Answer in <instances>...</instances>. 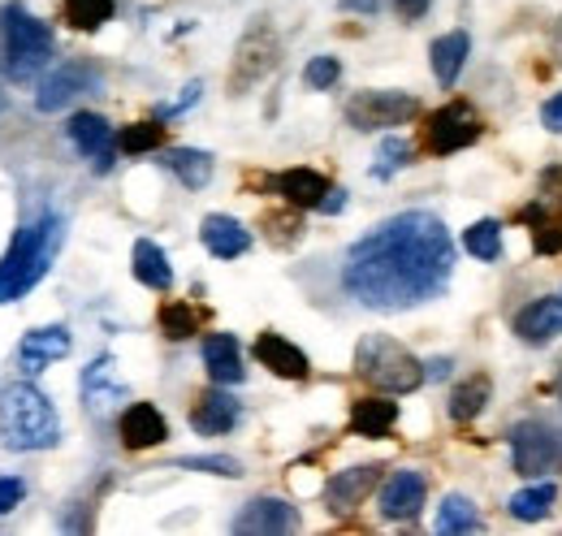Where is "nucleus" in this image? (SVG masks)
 Instances as JSON below:
<instances>
[{
    "instance_id": "obj_1",
    "label": "nucleus",
    "mask_w": 562,
    "mask_h": 536,
    "mask_svg": "<svg viewBox=\"0 0 562 536\" xmlns=\"http://www.w3.org/2000/svg\"><path fill=\"white\" fill-rule=\"evenodd\" d=\"M454 277V242L437 212H398L351 242L342 286L373 312H411L446 295Z\"/></svg>"
},
{
    "instance_id": "obj_2",
    "label": "nucleus",
    "mask_w": 562,
    "mask_h": 536,
    "mask_svg": "<svg viewBox=\"0 0 562 536\" xmlns=\"http://www.w3.org/2000/svg\"><path fill=\"white\" fill-rule=\"evenodd\" d=\"M57 247H61V216L57 212H43L39 221L22 225L9 242V251L0 255V303L22 299L52 269Z\"/></svg>"
},
{
    "instance_id": "obj_3",
    "label": "nucleus",
    "mask_w": 562,
    "mask_h": 536,
    "mask_svg": "<svg viewBox=\"0 0 562 536\" xmlns=\"http://www.w3.org/2000/svg\"><path fill=\"white\" fill-rule=\"evenodd\" d=\"M0 441L9 450H52L61 441L57 407L30 381H13L0 389Z\"/></svg>"
},
{
    "instance_id": "obj_4",
    "label": "nucleus",
    "mask_w": 562,
    "mask_h": 536,
    "mask_svg": "<svg viewBox=\"0 0 562 536\" xmlns=\"http://www.w3.org/2000/svg\"><path fill=\"white\" fill-rule=\"evenodd\" d=\"M355 372L380 394H411L424 385V363L385 334H369L355 347Z\"/></svg>"
},
{
    "instance_id": "obj_5",
    "label": "nucleus",
    "mask_w": 562,
    "mask_h": 536,
    "mask_svg": "<svg viewBox=\"0 0 562 536\" xmlns=\"http://www.w3.org/2000/svg\"><path fill=\"white\" fill-rule=\"evenodd\" d=\"M0 35H4V65H9V74L17 83L35 78L48 65V57H52V30L30 9L4 4L0 9Z\"/></svg>"
},
{
    "instance_id": "obj_6",
    "label": "nucleus",
    "mask_w": 562,
    "mask_h": 536,
    "mask_svg": "<svg viewBox=\"0 0 562 536\" xmlns=\"http://www.w3.org/2000/svg\"><path fill=\"white\" fill-rule=\"evenodd\" d=\"M282 61V35L268 22H251L229 57V96H247L251 87H260Z\"/></svg>"
},
{
    "instance_id": "obj_7",
    "label": "nucleus",
    "mask_w": 562,
    "mask_h": 536,
    "mask_svg": "<svg viewBox=\"0 0 562 536\" xmlns=\"http://www.w3.org/2000/svg\"><path fill=\"white\" fill-rule=\"evenodd\" d=\"M511 468L528 481H541V472L562 468V433L546 420H520L511 428Z\"/></svg>"
},
{
    "instance_id": "obj_8",
    "label": "nucleus",
    "mask_w": 562,
    "mask_h": 536,
    "mask_svg": "<svg viewBox=\"0 0 562 536\" xmlns=\"http://www.w3.org/2000/svg\"><path fill=\"white\" fill-rule=\"evenodd\" d=\"M411 117H420V100L411 91H389V87H376V91H360L347 100V122L355 130H394V126H407Z\"/></svg>"
},
{
    "instance_id": "obj_9",
    "label": "nucleus",
    "mask_w": 562,
    "mask_h": 536,
    "mask_svg": "<svg viewBox=\"0 0 562 536\" xmlns=\"http://www.w3.org/2000/svg\"><path fill=\"white\" fill-rule=\"evenodd\" d=\"M91 91H100V70L87 65V61H65V65H57V70L39 83L35 109H39V113H61V109H70L74 100H83V96H91Z\"/></svg>"
},
{
    "instance_id": "obj_10",
    "label": "nucleus",
    "mask_w": 562,
    "mask_h": 536,
    "mask_svg": "<svg viewBox=\"0 0 562 536\" xmlns=\"http://www.w3.org/2000/svg\"><path fill=\"white\" fill-rule=\"evenodd\" d=\"M480 139V117L467 104H446L424 122V148L433 157H454Z\"/></svg>"
},
{
    "instance_id": "obj_11",
    "label": "nucleus",
    "mask_w": 562,
    "mask_h": 536,
    "mask_svg": "<svg viewBox=\"0 0 562 536\" xmlns=\"http://www.w3.org/2000/svg\"><path fill=\"white\" fill-rule=\"evenodd\" d=\"M424 498H428V481H424V472H415V468H402V472H389V481L380 485V494H376V511H380V520H415L420 511H424Z\"/></svg>"
},
{
    "instance_id": "obj_12",
    "label": "nucleus",
    "mask_w": 562,
    "mask_h": 536,
    "mask_svg": "<svg viewBox=\"0 0 562 536\" xmlns=\"http://www.w3.org/2000/svg\"><path fill=\"white\" fill-rule=\"evenodd\" d=\"M299 524H303L299 520V507H290L286 498H251L229 528L238 536H282V533H295Z\"/></svg>"
},
{
    "instance_id": "obj_13",
    "label": "nucleus",
    "mask_w": 562,
    "mask_h": 536,
    "mask_svg": "<svg viewBox=\"0 0 562 536\" xmlns=\"http://www.w3.org/2000/svg\"><path fill=\"white\" fill-rule=\"evenodd\" d=\"M238 420H242V407H238V398L229 394V385L203 389V394L195 398V407H190V428H195L199 437H225Z\"/></svg>"
},
{
    "instance_id": "obj_14",
    "label": "nucleus",
    "mask_w": 562,
    "mask_h": 536,
    "mask_svg": "<svg viewBox=\"0 0 562 536\" xmlns=\"http://www.w3.org/2000/svg\"><path fill=\"white\" fill-rule=\"evenodd\" d=\"M380 463H360V468H347V472H334V481L325 485V507L329 515H351L380 481Z\"/></svg>"
},
{
    "instance_id": "obj_15",
    "label": "nucleus",
    "mask_w": 562,
    "mask_h": 536,
    "mask_svg": "<svg viewBox=\"0 0 562 536\" xmlns=\"http://www.w3.org/2000/svg\"><path fill=\"white\" fill-rule=\"evenodd\" d=\"M117 433H122L126 450H152V446H161L170 437V424L152 402H130L122 411V420H117Z\"/></svg>"
},
{
    "instance_id": "obj_16",
    "label": "nucleus",
    "mask_w": 562,
    "mask_h": 536,
    "mask_svg": "<svg viewBox=\"0 0 562 536\" xmlns=\"http://www.w3.org/2000/svg\"><path fill=\"white\" fill-rule=\"evenodd\" d=\"M70 144L83 152V157H91L96 161V170L104 174L109 165H113V126L100 117V113H78V117H70Z\"/></svg>"
},
{
    "instance_id": "obj_17",
    "label": "nucleus",
    "mask_w": 562,
    "mask_h": 536,
    "mask_svg": "<svg viewBox=\"0 0 562 536\" xmlns=\"http://www.w3.org/2000/svg\"><path fill=\"white\" fill-rule=\"evenodd\" d=\"M199 238H203L208 255H216V260H238V255H247V251H251V229H247L242 221L225 216V212L203 216Z\"/></svg>"
},
{
    "instance_id": "obj_18",
    "label": "nucleus",
    "mask_w": 562,
    "mask_h": 536,
    "mask_svg": "<svg viewBox=\"0 0 562 536\" xmlns=\"http://www.w3.org/2000/svg\"><path fill=\"white\" fill-rule=\"evenodd\" d=\"M251 351H255V359H260L273 376H282V381H308V376H312L308 356H303L290 338H282V334H260Z\"/></svg>"
},
{
    "instance_id": "obj_19",
    "label": "nucleus",
    "mask_w": 562,
    "mask_h": 536,
    "mask_svg": "<svg viewBox=\"0 0 562 536\" xmlns=\"http://www.w3.org/2000/svg\"><path fill=\"white\" fill-rule=\"evenodd\" d=\"M70 347H74V338H70L65 325H43V329H30V334L17 342V359H22L26 372H43L48 363L70 356Z\"/></svg>"
},
{
    "instance_id": "obj_20",
    "label": "nucleus",
    "mask_w": 562,
    "mask_h": 536,
    "mask_svg": "<svg viewBox=\"0 0 562 536\" xmlns=\"http://www.w3.org/2000/svg\"><path fill=\"white\" fill-rule=\"evenodd\" d=\"M515 334L528 347H546L562 338V299H533L520 316H515Z\"/></svg>"
},
{
    "instance_id": "obj_21",
    "label": "nucleus",
    "mask_w": 562,
    "mask_h": 536,
    "mask_svg": "<svg viewBox=\"0 0 562 536\" xmlns=\"http://www.w3.org/2000/svg\"><path fill=\"white\" fill-rule=\"evenodd\" d=\"M203 367H208L212 385H242L247 367L238 356V338L234 334H208L203 338Z\"/></svg>"
},
{
    "instance_id": "obj_22",
    "label": "nucleus",
    "mask_w": 562,
    "mask_h": 536,
    "mask_svg": "<svg viewBox=\"0 0 562 536\" xmlns=\"http://www.w3.org/2000/svg\"><path fill=\"white\" fill-rule=\"evenodd\" d=\"M467 52H472L467 30H450V35H441V39H433V48H428L433 78H437L441 87H454L459 74H463V65H467Z\"/></svg>"
},
{
    "instance_id": "obj_23",
    "label": "nucleus",
    "mask_w": 562,
    "mask_h": 536,
    "mask_svg": "<svg viewBox=\"0 0 562 536\" xmlns=\"http://www.w3.org/2000/svg\"><path fill=\"white\" fill-rule=\"evenodd\" d=\"M277 195L290 203V208H321V199L334 190L325 174H316V170H286V174H277Z\"/></svg>"
},
{
    "instance_id": "obj_24",
    "label": "nucleus",
    "mask_w": 562,
    "mask_h": 536,
    "mask_svg": "<svg viewBox=\"0 0 562 536\" xmlns=\"http://www.w3.org/2000/svg\"><path fill=\"white\" fill-rule=\"evenodd\" d=\"M130 264H135L139 286H148V290H157V295L174 290V269H170V255H165V251H161L152 238H139V242H135Z\"/></svg>"
},
{
    "instance_id": "obj_25",
    "label": "nucleus",
    "mask_w": 562,
    "mask_h": 536,
    "mask_svg": "<svg viewBox=\"0 0 562 536\" xmlns=\"http://www.w3.org/2000/svg\"><path fill=\"white\" fill-rule=\"evenodd\" d=\"M394 424H398V402H389V398H360V402H351V433L376 441V437H389Z\"/></svg>"
},
{
    "instance_id": "obj_26",
    "label": "nucleus",
    "mask_w": 562,
    "mask_h": 536,
    "mask_svg": "<svg viewBox=\"0 0 562 536\" xmlns=\"http://www.w3.org/2000/svg\"><path fill=\"white\" fill-rule=\"evenodd\" d=\"M126 389H122V381H117V372H113V359H96L87 372H83V398H87V407L91 411H109V407H117V398H122Z\"/></svg>"
},
{
    "instance_id": "obj_27",
    "label": "nucleus",
    "mask_w": 562,
    "mask_h": 536,
    "mask_svg": "<svg viewBox=\"0 0 562 536\" xmlns=\"http://www.w3.org/2000/svg\"><path fill=\"white\" fill-rule=\"evenodd\" d=\"M165 170L183 182L187 190H203L212 182V157L199 148H170L165 152Z\"/></svg>"
},
{
    "instance_id": "obj_28",
    "label": "nucleus",
    "mask_w": 562,
    "mask_h": 536,
    "mask_svg": "<svg viewBox=\"0 0 562 536\" xmlns=\"http://www.w3.org/2000/svg\"><path fill=\"white\" fill-rule=\"evenodd\" d=\"M489 398H494V381H489L485 372L467 376V381H463V385L450 394V420H459V424L476 420V415L489 407Z\"/></svg>"
},
{
    "instance_id": "obj_29",
    "label": "nucleus",
    "mask_w": 562,
    "mask_h": 536,
    "mask_svg": "<svg viewBox=\"0 0 562 536\" xmlns=\"http://www.w3.org/2000/svg\"><path fill=\"white\" fill-rule=\"evenodd\" d=\"M441 536H459V533H480L485 528V520L476 515V507L463 498V494H450V498H441V507H437V524H433Z\"/></svg>"
},
{
    "instance_id": "obj_30",
    "label": "nucleus",
    "mask_w": 562,
    "mask_h": 536,
    "mask_svg": "<svg viewBox=\"0 0 562 536\" xmlns=\"http://www.w3.org/2000/svg\"><path fill=\"white\" fill-rule=\"evenodd\" d=\"M554 498H559L554 481H537V485H528V489H520V494L511 498V515H515L520 524H537V520H546V515L554 511Z\"/></svg>"
},
{
    "instance_id": "obj_31",
    "label": "nucleus",
    "mask_w": 562,
    "mask_h": 536,
    "mask_svg": "<svg viewBox=\"0 0 562 536\" xmlns=\"http://www.w3.org/2000/svg\"><path fill=\"white\" fill-rule=\"evenodd\" d=\"M463 247H467V255H476V260L494 264V260L502 255V225H498L494 216H485V221L467 225V229H463Z\"/></svg>"
},
{
    "instance_id": "obj_32",
    "label": "nucleus",
    "mask_w": 562,
    "mask_h": 536,
    "mask_svg": "<svg viewBox=\"0 0 562 536\" xmlns=\"http://www.w3.org/2000/svg\"><path fill=\"white\" fill-rule=\"evenodd\" d=\"M165 144V126L161 122H135L117 135V152L126 157H143V152H157Z\"/></svg>"
},
{
    "instance_id": "obj_33",
    "label": "nucleus",
    "mask_w": 562,
    "mask_h": 536,
    "mask_svg": "<svg viewBox=\"0 0 562 536\" xmlns=\"http://www.w3.org/2000/svg\"><path fill=\"white\" fill-rule=\"evenodd\" d=\"M113 17V0H65V22L74 30H100Z\"/></svg>"
},
{
    "instance_id": "obj_34",
    "label": "nucleus",
    "mask_w": 562,
    "mask_h": 536,
    "mask_svg": "<svg viewBox=\"0 0 562 536\" xmlns=\"http://www.w3.org/2000/svg\"><path fill=\"white\" fill-rule=\"evenodd\" d=\"M157 321H161V334L174 338V342H187V338H195V329H199V312L190 303H165Z\"/></svg>"
},
{
    "instance_id": "obj_35",
    "label": "nucleus",
    "mask_w": 562,
    "mask_h": 536,
    "mask_svg": "<svg viewBox=\"0 0 562 536\" xmlns=\"http://www.w3.org/2000/svg\"><path fill=\"white\" fill-rule=\"evenodd\" d=\"M178 468H187V472H208V476H229V481L242 476V463L229 459V454H190V459H178Z\"/></svg>"
},
{
    "instance_id": "obj_36",
    "label": "nucleus",
    "mask_w": 562,
    "mask_h": 536,
    "mask_svg": "<svg viewBox=\"0 0 562 536\" xmlns=\"http://www.w3.org/2000/svg\"><path fill=\"white\" fill-rule=\"evenodd\" d=\"M402 165H411V144L407 139H398V135H389L385 144H380V152H376V178H389V174H398Z\"/></svg>"
},
{
    "instance_id": "obj_37",
    "label": "nucleus",
    "mask_w": 562,
    "mask_h": 536,
    "mask_svg": "<svg viewBox=\"0 0 562 536\" xmlns=\"http://www.w3.org/2000/svg\"><path fill=\"white\" fill-rule=\"evenodd\" d=\"M338 78H342V61H338V57H312V61L303 65V83H308L312 91H329Z\"/></svg>"
},
{
    "instance_id": "obj_38",
    "label": "nucleus",
    "mask_w": 562,
    "mask_h": 536,
    "mask_svg": "<svg viewBox=\"0 0 562 536\" xmlns=\"http://www.w3.org/2000/svg\"><path fill=\"white\" fill-rule=\"evenodd\" d=\"M546 208H554V212H562V170H546L541 174V195H537Z\"/></svg>"
},
{
    "instance_id": "obj_39",
    "label": "nucleus",
    "mask_w": 562,
    "mask_h": 536,
    "mask_svg": "<svg viewBox=\"0 0 562 536\" xmlns=\"http://www.w3.org/2000/svg\"><path fill=\"white\" fill-rule=\"evenodd\" d=\"M199 91H203V83H187V87H183V96H178L174 104H161V109H157V117H161V122H165V117H178L183 109H190V104L199 100Z\"/></svg>"
},
{
    "instance_id": "obj_40",
    "label": "nucleus",
    "mask_w": 562,
    "mask_h": 536,
    "mask_svg": "<svg viewBox=\"0 0 562 536\" xmlns=\"http://www.w3.org/2000/svg\"><path fill=\"white\" fill-rule=\"evenodd\" d=\"M22 498H26V485H22L17 476H4V481H0V515H9Z\"/></svg>"
},
{
    "instance_id": "obj_41",
    "label": "nucleus",
    "mask_w": 562,
    "mask_h": 536,
    "mask_svg": "<svg viewBox=\"0 0 562 536\" xmlns=\"http://www.w3.org/2000/svg\"><path fill=\"white\" fill-rule=\"evenodd\" d=\"M541 126H546V130H554V135H562V91L541 104Z\"/></svg>"
},
{
    "instance_id": "obj_42",
    "label": "nucleus",
    "mask_w": 562,
    "mask_h": 536,
    "mask_svg": "<svg viewBox=\"0 0 562 536\" xmlns=\"http://www.w3.org/2000/svg\"><path fill=\"white\" fill-rule=\"evenodd\" d=\"M428 4H433V0H394V9H398L402 22H420V17L428 13Z\"/></svg>"
},
{
    "instance_id": "obj_43",
    "label": "nucleus",
    "mask_w": 562,
    "mask_h": 536,
    "mask_svg": "<svg viewBox=\"0 0 562 536\" xmlns=\"http://www.w3.org/2000/svg\"><path fill=\"white\" fill-rule=\"evenodd\" d=\"M450 367H454V359L450 356L424 359V381H446V376H450Z\"/></svg>"
},
{
    "instance_id": "obj_44",
    "label": "nucleus",
    "mask_w": 562,
    "mask_h": 536,
    "mask_svg": "<svg viewBox=\"0 0 562 536\" xmlns=\"http://www.w3.org/2000/svg\"><path fill=\"white\" fill-rule=\"evenodd\" d=\"M380 4H385V0H338V9H342V13H364V17L380 13Z\"/></svg>"
},
{
    "instance_id": "obj_45",
    "label": "nucleus",
    "mask_w": 562,
    "mask_h": 536,
    "mask_svg": "<svg viewBox=\"0 0 562 536\" xmlns=\"http://www.w3.org/2000/svg\"><path fill=\"white\" fill-rule=\"evenodd\" d=\"M342 208H347V190H338V186H334V190L321 199V212H342Z\"/></svg>"
},
{
    "instance_id": "obj_46",
    "label": "nucleus",
    "mask_w": 562,
    "mask_h": 536,
    "mask_svg": "<svg viewBox=\"0 0 562 536\" xmlns=\"http://www.w3.org/2000/svg\"><path fill=\"white\" fill-rule=\"evenodd\" d=\"M554 385H559V398H562V363H559V381H554Z\"/></svg>"
},
{
    "instance_id": "obj_47",
    "label": "nucleus",
    "mask_w": 562,
    "mask_h": 536,
    "mask_svg": "<svg viewBox=\"0 0 562 536\" xmlns=\"http://www.w3.org/2000/svg\"><path fill=\"white\" fill-rule=\"evenodd\" d=\"M0 109H4V91H0Z\"/></svg>"
}]
</instances>
